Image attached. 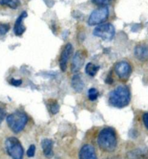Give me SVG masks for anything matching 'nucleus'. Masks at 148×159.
<instances>
[{
  "mask_svg": "<svg viewBox=\"0 0 148 159\" xmlns=\"http://www.w3.org/2000/svg\"><path fill=\"white\" fill-rule=\"evenodd\" d=\"M0 5L8 6L11 9L16 10L20 5L19 0H0Z\"/></svg>",
  "mask_w": 148,
  "mask_h": 159,
  "instance_id": "16",
  "label": "nucleus"
},
{
  "mask_svg": "<svg viewBox=\"0 0 148 159\" xmlns=\"http://www.w3.org/2000/svg\"><path fill=\"white\" fill-rule=\"evenodd\" d=\"M99 69H100L99 65H95L92 64V63H89L88 65H86V67H85V71H86V73L88 74L89 76L94 77V76L96 75Z\"/></svg>",
  "mask_w": 148,
  "mask_h": 159,
  "instance_id": "15",
  "label": "nucleus"
},
{
  "mask_svg": "<svg viewBox=\"0 0 148 159\" xmlns=\"http://www.w3.org/2000/svg\"><path fill=\"white\" fill-rule=\"evenodd\" d=\"M6 116V111L4 107L0 106V123L4 120V117Z\"/></svg>",
  "mask_w": 148,
  "mask_h": 159,
  "instance_id": "23",
  "label": "nucleus"
},
{
  "mask_svg": "<svg viewBox=\"0 0 148 159\" xmlns=\"http://www.w3.org/2000/svg\"><path fill=\"white\" fill-rule=\"evenodd\" d=\"M10 84H11V85L14 86H20L22 84V80L21 79H15V78H11V80H10Z\"/></svg>",
  "mask_w": 148,
  "mask_h": 159,
  "instance_id": "22",
  "label": "nucleus"
},
{
  "mask_svg": "<svg viewBox=\"0 0 148 159\" xmlns=\"http://www.w3.org/2000/svg\"><path fill=\"white\" fill-rule=\"evenodd\" d=\"M143 122H144L146 128L148 129V113H145L144 115H143Z\"/></svg>",
  "mask_w": 148,
  "mask_h": 159,
  "instance_id": "24",
  "label": "nucleus"
},
{
  "mask_svg": "<svg viewBox=\"0 0 148 159\" xmlns=\"http://www.w3.org/2000/svg\"><path fill=\"white\" fill-rule=\"evenodd\" d=\"M27 17V12L26 11H23L21 13V15L17 17V19L15 22V25H14V33L16 36H22V35L24 33V31L26 30V27L24 25V19Z\"/></svg>",
  "mask_w": 148,
  "mask_h": 159,
  "instance_id": "11",
  "label": "nucleus"
},
{
  "mask_svg": "<svg viewBox=\"0 0 148 159\" xmlns=\"http://www.w3.org/2000/svg\"><path fill=\"white\" fill-rule=\"evenodd\" d=\"M5 149L12 159L24 158V148L20 141L15 137H10L5 140Z\"/></svg>",
  "mask_w": 148,
  "mask_h": 159,
  "instance_id": "4",
  "label": "nucleus"
},
{
  "mask_svg": "<svg viewBox=\"0 0 148 159\" xmlns=\"http://www.w3.org/2000/svg\"><path fill=\"white\" fill-rule=\"evenodd\" d=\"M109 16V10L107 6H102L100 8L94 10L93 12L90 14L89 17V25H102L107 19Z\"/></svg>",
  "mask_w": 148,
  "mask_h": 159,
  "instance_id": "6",
  "label": "nucleus"
},
{
  "mask_svg": "<svg viewBox=\"0 0 148 159\" xmlns=\"http://www.w3.org/2000/svg\"><path fill=\"white\" fill-rule=\"evenodd\" d=\"M86 57H87V52H85L84 50H80L76 52L72 60V65H71L72 72H77L81 69V67L84 65Z\"/></svg>",
  "mask_w": 148,
  "mask_h": 159,
  "instance_id": "8",
  "label": "nucleus"
},
{
  "mask_svg": "<svg viewBox=\"0 0 148 159\" xmlns=\"http://www.w3.org/2000/svg\"><path fill=\"white\" fill-rule=\"evenodd\" d=\"M93 34L95 37L103 39L104 41H111L115 35V29L110 23L102 24L94 30Z\"/></svg>",
  "mask_w": 148,
  "mask_h": 159,
  "instance_id": "5",
  "label": "nucleus"
},
{
  "mask_svg": "<svg viewBox=\"0 0 148 159\" xmlns=\"http://www.w3.org/2000/svg\"><path fill=\"white\" fill-rule=\"evenodd\" d=\"M114 70L120 79L127 80L132 73V66L127 61H120L115 65Z\"/></svg>",
  "mask_w": 148,
  "mask_h": 159,
  "instance_id": "7",
  "label": "nucleus"
},
{
  "mask_svg": "<svg viewBox=\"0 0 148 159\" xmlns=\"http://www.w3.org/2000/svg\"><path fill=\"white\" fill-rule=\"evenodd\" d=\"M117 136L115 130L110 127L102 129L97 137V144L100 149L106 152H113L117 147Z\"/></svg>",
  "mask_w": 148,
  "mask_h": 159,
  "instance_id": "1",
  "label": "nucleus"
},
{
  "mask_svg": "<svg viewBox=\"0 0 148 159\" xmlns=\"http://www.w3.org/2000/svg\"><path fill=\"white\" fill-rule=\"evenodd\" d=\"M35 152H36V146L34 144H31L27 151V156L29 157H33L35 156Z\"/></svg>",
  "mask_w": 148,
  "mask_h": 159,
  "instance_id": "20",
  "label": "nucleus"
},
{
  "mask_svg": "<svg viewBox=\"0 0 148 159\" xmlns=\"http://www.w3.org/2000/svg\"><path fill=\"white\" fill-rule=\"evenodd\" d=\"M99 92L95 88H91L89 90V98L90 101H95L98 98Z\"/></svg>",
  "mask_w": 148,
  "mask_h": 159,
  "instance_id": "18",
  "label": "nucleus"
},
{
  "mask_svg": "<svg viewBox=\"0 0 148 159\" xmlns=\"http://www.w3.org/2000/svg\"><path fill=\"white\" fill-rule=\"evenodd\" d=\"M106 82L107 84H112L113 83V78H112V73H110L107 77Z\"/></svg>",
  "mask_w": 148,
  "mask_h": 159,
  "instance_id": "25",
  "label": "nucleus"
},
{
  "mask_svg": "<svg viewBox=\"0 0 148 159\" xmlns=\"http://www.w3.org/2000/svg\"><path fill=\"white\" fill-rule=\"evenodd\" d=\"M71 86L76 92H81L82 91L84 88V83L81 78L79 74H75L71 79Z\"/></svg>",
  "mask_w": 148,
  "mask_h": 159,
  "instance_id": "14",
  "label": "nucleus"
},
{
  "mask_svg": "<svg viewBox=\"0 0 148 159\" xmlns=\"http://www.w3.org/2000/svg\"><path fill=\"white\" fill-rule=\"evenodd\" d=\"M131 100L129 89L126 85H119L109 94V103L116 108H124L127 106Z\"/></svg>",
  "mask_w": 148,
  "mask_h": 159,
  "instance_id": "2",
  "label": "nucleus"
},
{
  "mask_svg": "<svg viewBox=\"0 0 148 159\" xmlns=\"http://www.w3.org/2000/svg\"><path fill=\"white\" fill-rule=\"evenodd\" d=\"M73 52V46L71 43H67L65 46H64L63 52L61 53V56H60V68L62 70V71H66L67 69V64H68V59L71 56Z\"/></svg>",
  "mask_w": 148,
  "mask_h": 159,
  "instance_id": "9",
  "label": "nucleus"
},
{
  "mask_svg": "<svg viewBox=\"0 0 148 159\" xmlns=\"http://www.w3.org/2000/svg\"><path fill=\"white\" fill-rule=\"evenodd\" d=\"M134 55L136 58L142 62L148 61V47L145 44H138L134 48Z\"/></svg>",
  "mask_w": 148,
  "mask_h": 159,
  "instance_id": "12",
  "label": "nucleus"
},
{
  "mask_svg": "<svg viewBox=\"0 0 148 159\" xmlns=\"http://www.w3.org/2000/svg\"><path fill=\"white\" fill-rule=\"evenodd\" d=\"M49 110H50V111L51 114L55 115V114H56L57 112L59 111V104H58V103H57L56 101H52V102H50V103H49Z\"/></svg>",
  "mask_w": 148,
  "mask_h": 159,
  "instance_id": "17",
  "label": "nucleus"
},
{
  "mask_svg": "<svg viewBox=\"0 0 148 159\" xmlns=\"http://www.w3.org/2000/svg\"><path fill=\"white\" fill-rule=\"evenodd\" d=\"M79 159H97L96 152L91 144H84L81 148Z\"/></svg>",
  "mask_w": 148,
  "mask_h": 159,
  "instance_id": "10",
  "label": "nucleus"
},
{
  "mask_svg": "<svg viewBox=\"0 0 148 159\" xmlns=\"http://www.w3.org/2000/svg\"><path fill=\"white\" fill-rule=\"evenodd\" d=\"M10 30L9 24H0V36H4Z\"/></svg>",
  "mask_w": 148,
  "mask_h": 159,
  "instance_id": "19",
  "label": "nucleus"
},
{
  "mask_svg": "<svg viewBox=\"0 0 148 159\" xmlns=\"http://www.w3.org/2000/svg\"><path fill=\"white\" fill-rule=\"evenodd\" d=\"M43 154L47 158H51L54 153H53V141L50 139H43L41 143Z\"/></svg>",
  "mask_w": 148,
  "mask_h": 159,
  "instance_id": "13",
  "label": "nucleus"
},
{
  "mask_svg": "<svg viewBox=\"0 0 148 159\" xmlns=\"http://www.w3.org/2000/svg\"><path fill=\"white\" fill-rule=\"evenodd\" d=\"M6 123L11 131L14 133H20L28 123V116L24 112L17 111L9 114L6 117Z\"/></svg>",
  "mask_w": 148,
  "mask_h": 159,
  "instance_id": "3",
  "label": "nucleus"
},
{
  "mask_svg": "<svg viewBox=\"0 0 148 159\" xmlns=\"http://www.w3.org/2000/svg\"><path fill=\"white\" fill-rule=\"evenodd\" d=\"M111 0H93V3L97 5H103L105 6L106 4H109Z\"/></svg>",
  "mask_w": 148,
  "mask_h": 159,
  "instance_id": "21",
  "label": "nucleus"
}]
</instances>
